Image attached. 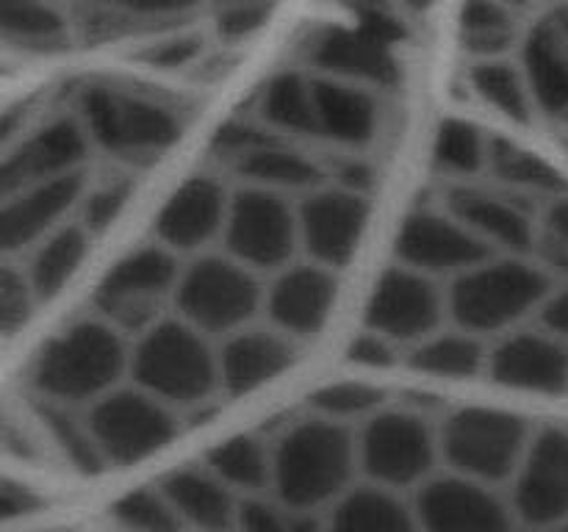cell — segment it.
<instances>
[{
    "label": "cell",
    "instance_id": "1",
    "mask_svg": "<svg viewBox=\"0 0 568 532\" xmlns=\"http://www.w3.org/2000/svg\"><path fill=\"white\" fill-rule=\"evenodd\" d=\"M358 432L311 416L272 443V497L292 508L327 513L358 482Z\"/></svg>",
    "mask_w": 568,
    "mask_h": 532
},
{
    "label": "cell",
    "instance_id": "2",
    "mask_svg": "<svg viewBox=\"0 0 568 532\" xmlns=\"http://www.w3.org/2000/svg\"><path fill=\"white\" fill-rule=\"evenodd\" d=\"M131 375V347L120 327L103 316L72 321L42 347L31 366V386L44 402L89 405L122 386Z\"/></svg>",
    "mask_w": 568,
    "mask_h": 532
},
{
    "label": "cell",
    "instance_id": "3",
    "mask_svg": "<svg viewBox=\"0 0 568 532\" xmlns=\"http://www.w3.org/2000/svg\"><path fill=\"white\" fill-rule=\"evenodd\" d=\"M555 291V277L530 255H491L475 269L464 272L447 288V308L455 327L486 338L488 332H510Z\"/></svg>",
    "mask_w": 568,
    "mask_h": 532
},
{
    "label": "cell",
    "instance_id": "4",
    "mask_svg": "<svg viewBox=\"0 0 568 532\" xmlns=\"http://www.w3.org/2000/svg\"><path fill=\"white\" fill-rule=\"evenodd\" d=\"M131 380L170 408H197L220 391L216 347L181 316H166L136 336L131 347Z\"/></svg>",
    "mask_w": 568,
    "mask_h": 532
},
{
    "label": "cell",
    "instance_id": "5",
    "mask_svg": "<svg viewBox=\"0 0 568 532\" xmlns=\"http://www.w3.org/2000/svg\"><path fill=\"white\" fill-rule=\"evenodd\" d=\"M78 120L89 142L116 158H153L181 139L183 120L148 92L92 83L78 98Z\"/></svg>",
    "mask_w": 568,
    "mask_h": 532
},
{
    "label": "cell",
    "instance_id": "6",
    "mask_svg": "<svg viewBox=\"0 0 568 532\" xmlns=\"http://www.w3.org/2000/svg\"><path fill=\"white\" fill-rule=\"evenodd\" d=\"M264 291L258 272L227 253H205L183 266L172 303L178 316L200 332L227 338L253 325L255 314L264 310Z\"/></svg>",
    "mask_w": 568,
    "mask_h": 532
},
{
    "label": "cell",
    "instance_id": "7",
    "mask_svg": "<svg viewBox=\"0 0 568 532\" xmlns=\"http://www.w3.org/2000/svg\"><path fill=\"white\" fill-rule=\"evenodd\" d=\"M536 427L519 413L494 408H460L438 430L442 463L469 480L505 488L514 480Z\"/></svg>",
    "mask_w": 568,
    "mask_h": 532
},
{
    "label": "cell",
    "instance_id": "8",
    "mask_svg": "<svg viewBox=\"0 0 568 532\" xmlns=\"http://www.w3.org/2000/svg\"><path fill=\"white\" fill-rule=\"evenodd\" d=\"M442 463L438 430L419 410H377L358 432V466L366 482L392 491L425 485Z\"/></svg>",
    "mask_w": 568,
    "mask_h": 532
},
{
    "label": "cell",
    "instance_id": "9",
    "mask_svg": "<svg viewBox=\"0 0 568 532\" xmlns=\"http://www.w3.org/2000/svg\"><path fill=\"white\" fill-rule=\"evenodd\" d=\"M178 280H181V264L178 255L161 247L159 242L128 253L94 294L98 316L120 327L122 332L142 336L148 327L164 319L161 308L175 299Z\"/></svg>",
    "mask_w": 568,
    "mask_h": 532
},
{
    "label": "cell",
    "instance_id": "10",
    "mask_svg": "<svg viewBox=\"0 0 568 532\" xmlns=\"http://www.w3.org/2000/svg\"><path fill=\"white\" fill-rule=\"evenodd\" d=\"M222 244L231 258L253 272H281L300 249L297 205L286 194L247 186L231 194Z\"/></svg>",
    "mask_w": 568,
    "mask_h": 532
},
{
    "label": "cell",
    "instance_id": "11",
    "mask_svg": "<svg viewBox=\"0 0 568 532\" xmlns=\"http://www.w3.org/2000/svg\"><path fill=\"white\" fill-rule=\"evenodd\" d=\"M89 430L109 466L161 452L181 432L178 410L139 386H120L89 408Z\"/></svg>",
    "mask_w": 568,
    "mask_h": 532
},
{
    "label": "cell",
    "instance_id": "12",
    "mask_svg": "<svg viewBox=\"0 0 568 532\" xmlns=\"http://www.w3.org/2000/svg\"><path fill=\"white\" fill-rule=\"evenodd\" d=\"M422 532H516L519 519L505 488L438 471L410 497Z\"/></svg>",
    "mask_w": 568,
    "mask_h": 532
},
{
    "label": "cell",
    "instance_id": "13",
    "mask_svg": "<svg viewBox=\"0 0 568 532\" xmlns=\"http://www.w3.org/2000/svg\"><path fill=\"white\" fill-rule=\"evenodd\" d=\"M514 513L527 530L549 532L568 519V430L538 427L508 482Z\"/></svg>",
    "mask_w": 568,
    "mask_h": 532
},
{
    "label": "cell",
    "instance_id": "14",
    "mask_svg": "<svg viewBox=\"0 0 568 532\" xmlns=\"http://www.w3.org/2000/svg\"><path fill=\"white\" fill-rule=\"evenodd\" d=\"M447 308V291L438 288V280L422 272L397 264L377 280L366 308V327L388 341L419 344L427 336L442 330Z\"/></svg>",
    "mask_w": 568,
    "mask_h": 532
},
{
    "label": "cell",
    "instance_id": "15",
    "mask_svg": "<svg viewBox=\"0 0 568 532\" xmlns=\"http://www.w3.org/2000/svg\"><path fill=\"white\" fill-rule=\"evenodd\" d=\"M369 222V200L342 186H320L297 203L300 249L314 264L342 269L358 249Z\"/></svg>",
    "mask_w": 568,
    "mask_h": 532
},
{
    "label": "cell",
    "instance_id": "16",
    "mask_svg": "<svg viewBox=\"0 0 568 532\" xmlns=\"http://www.w3.org/2000/svg\"><path fill=\"white\" fill-rule=\"evenodd\" d=\"M491 255L497 253L449 211H416L405 219L397 236L399 264L436 280L438 277L455 280Z\"/></svg>",
    "mask_w": 568,
    "mask_h": 532
},
{
    "label": "cell",
    "instance_id": "17",
    "mask_svg": "<svg viewBox=\"0 0 568 532\" xmlns=\"http://www.w3.org/2000/svg\"><path fill=\"white\" fill-rule=\"evenodd\" d=\"M231 194L214 175H192L183 181L155 216V242L175 255L205 249L225 233Z\"/></svg>",
    "mask_w": 568,
    "mask_h": 532
},
{
    "label": "cell",
    "instance_id": "18",
    "mask_svg": "<svg viewBox=\"0 0 568 532\" xmlns=\"http://www.w3.org/2000/svg\"><path fill=\"white\" fill-rule=\"evenodd\" d=\"M89 142L78 116H55L9 147L3 158V194L20 192L33 183L83 172Z\"/></svg>",
    "mask_w": 568,
    "mask_h": 532
},
{
    "label": "cell",
    "instance_id": "19",
    "mask_svg": "<svg viewBox=\"0 0 568 532\" xmlns=\"http://www.w3.org/2000/svg\"><path fill=\"white\" fill-rule=\"evenodd\" d=\"M336 269H327L314 260H300L275 272L264 291V314L275 330L300 341L325 327L336 305Z\"/></svg>",
    "mask_w": 568,
    "mask_h": 532
},
{
    "label": "cell",
    "instance_id": "20",
    "mask_svg": "<svg viewBox=\"0 0 568 532\" xmlns=\"http://www.w3.org/2000/svg\"><path fill=\"white\" fill-rule=\"evenodd\" d=\"M486 375L516 391L564 393L568 391V344L547 327L510 330L488 352Z\"/></svg>",
    "mask_w": 568,
    "mask_h": 532
},
{
    "label": "cell",
    "instance_id": "21",
    "mask_svg": "<svg viewBox=\"0 0 568 532\" xmlns=\"http://www.w3.org/2000/svg\"><path fill=\"white\" fill-rule=\"evenodd\" d=\"M447 211L480 236L494 253L532 255L538 242V225L530 208L516 194L458 183L447 194Z\"/></svg>",
    "mask_w": 568,
    "mask_h": 532
},
{
    "label": "cell",
    "instance_id": "22",
    "mask_svg": "<svg viewBox=\"0 0 568 532\" xmlns=\"http://www.w3.org/2000/svg\"><path fill=\"white\" fill-rule=\"evenodd\" d=\"M83 194H87L83 172L33 183V186L9 194L3 203V216H0V238H3L6 253L33 249L50 233L67 225L64 216L81 208Z\"/></svg>",
    "mask_w": 568,
    "mask_h": 532
},
{
    "label": "cell",
    "instance_id": "23",
    "mask_svg": "<svg viewBox=\"0 0 568 532\" xmlns=\"http://www.w3.org/2000/svg\"><path fill=\"white\" fill-rule=\"evenodd\" d=\"M305 61L314 66L316 75L369 89L394 86L399 78V64L388 44L377 33L355 28H322L311 37Z\"/></svg>",
    "mask_w": 568,
    "mask_h": 532
},
{
    "label": "cell",
    "instance_id": "24",
    "mask_svg": "<svg viewBox=\"0 0 568 532\" xmlns=\"http://www.w3.org/2000/svg\"><path fill=\"white\" fill-rule=\"evenodd\" d=\"M297 341L275 327L247 325L216 347L220 358V391L227 397L250 393L294 364Z\"/></svg>",
    "mask_w": 568,
    "mask_h": 532
},
{
    "label": "cell",
    "instance_id": "25",
    "mask_svg": "<svg viewBox=\"0 0 568 532\" xmlns=\"http://www.w3.org/2000/svg\"><path fill=\"white\" fill-rule=\"evenodd\" d=\"M314 81L316 133L342 147H366L381 127V103L375 89L338 81L327 75H311Z\"/></svg>",
    "mask_w": 568,
    "mask_h": 532
},
{
    "label": "cell",
    "instance_id": "26",
    "mask_svg": "<svg viewBox=\"0 0 568 532\" xmlns=\"http://www.w3.org/2000/svg\"><path fill=\"white\" fill-rule=\"evenodd\" d=\"M519 61L538 114L568 131V44L555 31L549 17H541L527 28Z\"/></svg>",
    "mask_w": 568,
    "mask_h": 532
},
{
    "label": "cell",
    "instance_id": "27",
    "mask_svg": "<svg viewBox=\"0 0 568 532\" xmlns=\"http://www.w3.org/2000/svg\"><path fill=\"white\" fill-rule=\"evenodd\" d=\"M170 502L175 504L178 515L186 530L194 532H233L239 524L242 497L227 488L209 466H192V469L172 471L161 482Z\"/></svg>",
    "mask_w": 568,
    "mask_h": 532
},
{
    "label": "cell",
    "instance_id": "28",
    "mask_svg": "<svg viewBox=\"0 0 568 532\" xmlns=\"http://www.w3.org/2000/svg\"><path fill=\"white\" fill-rule=\"evenodd\" d=\"M325 532H422L405 493L358 480L325 513Z\"/></svg>",
    "mask_w": 568,
    "mask_h": 532
},
{
    "label": "cell",
    "instance_id": "29",
    "mask_svg": "<svg viewBox=\"0 0 568 532\" xmlns=\"http://www.w3.org/2000/svg\"><path fill=\"white\" fill-rule=\"evenodd\" d=\"M521 14L499 0H464L458 14V42L471 61L510 59L525 42Z\"/></svg>",
    "mask_w": 568,
    "mask_h": 532
},
{
    "label": "cell",
    "instance_id": "30",
    "mask_svg": "<svg viewBox=\"0 0 568 532\" xmlns=\"http://www.w3.org/2000/svg\"><path fill=\"white\" fill-rule=\"evenodd\" d=\"M488 172L497 177L505 192L516 194L521 200L541 197L549 205L568 194V181L558 166L503 136H491Z\"/></svg>",
    "mask_w": 568,
    "mask_h": 532
},
{
    "label": "cell",
    "instance_id": "31",
    "mask_svg": "<svg viewBox=\"0 0 568 532\" xmlns=\"http://www.w3.org/2000/svg\"><path fill=\"white\" fill-rule=\"evenodd\" d=\"M261 125L270 127L275 136H316V105L314 81L303 70H283L266 81L258 94Z\"/></svg>",
    "mask_w": 568,
    "mask_h": 532
},
{
    "label": "cell",
    "instance_id": "32",
    "mask_svg": "<svg viewBox=\"0 0 568 532\" xmlns=\"http://www.w3.org/2000/svg\"><path fill=\"white\" fill-rule=\"evenodd\" d=\"M233 170L244 177L247 186L270 188L277 194H308L322 186V166L311 161L300 150L288 147L281 136L270 139L266 144L255 147L253 153L244 155Z\"/></svg>",
    "mask_w": 568,
    "mask_h": 532
},
{
    "label": "cell",
    "instance_id": "33",
    "mask_svg": "<svg viewBox=\"0 0 568 532\" xmlns=\"http://www.w3.org/2000/svg\"><path fill=\"white\" fill-rule=\"evenodd\" d=\"M0 31L22 53H55L70 44V20L55 0H0Z\"/></svg>",
    "mask_w": 568,
    "mask_h": 532
},
{
    "label": "cell",
    "instance_id": "34",
    "mask_svg": "<svg viewBox=\"0 0 568 532\" xmlns=\"http://www.w3.org/2000/svg\"><path fill=\"white\" fill-rule=\"evenodd\" d=\"M89 247H92V233L81 222H67L33 247L26 275L39 303L55 297L75 277Z\"/></svg>",
    "mask_w": 568,
    "mask_h": 532
},
{
    "label": "cell",
    "instance_id": "35",
    "mask_svg": "<svg viewBox=\"0 0 568 532\" xmlns=\"http://www.w3.org/2000/svg\"><path fill=\"white\" fill-rule=\"evenodd\" d=\"M466 81H469L471 94L494 114L519 122V125H530L536 116V103H532L530 83L521 70V61H471Z\"/></svg>",
    "mask_w": 568,
    "mask_h": 532
},
{
    "label": "cell",
    "instance_id": "36",
    "mask_svg": "<svg viewBox=\"0 0 568 532\" xmlns=\"http://www.w3.org/2000/svg\"><path fill=\"white\" fill-rule=\"evenodd\" d=\"M205 466L242 499L272 491V443L244 432L211 449Z\"/></svg>",
    "mask_w": 568,
    "mask_h": 532
},
{
    "label": "cell",
    "instance_id": "37",
    "mask_svg": "<svg viewBox=\"0 0 568 532\" xmlns=\"http://www.w3.org/2000/svg\"><path fill=\"white\" fill-rule=\"evenodd\" d=\"M488 352L483 336L455 327V330H438L427 336L425 341L410 347V366L425 375L449 377V380H464L486 371Z\"/></svg>",
    "mask_w": 568,
    "mask_h": 532
},
{
    "label": "cell",
    "instance_id": "38",
    "mask_svg": "<svg viewBox=\"0 0 568 532\" xmlns=\"http://www.w3.org/2000/svg\"><path fill=\"white\" fill-rule=\"evenodd\" d=\"M488 150H491V136L466 120H447L438 125L436 139H433V164L444 175L469 177L488 172Z\"/></svg>",
    "mask_w": 568,
    "mask_h": 532
},
{
    "label": "cell",
    "instance_id": "39",
    "mask_svg": "<svg viewBox=\"0 0 568 532\" xmlns=\"http://www.w3.org/2000/svg\"><path fill=\"white\" fill-rule=\"evenodd\" d=\"M39 419L44 421L50 441L59 449L64 463H70V469L81 471V474H98L109 466L98 441H94L92 430H89V421L78 419L75 408L44 402L39 408Z\"/></svg>",
    "mask_w": 568,
    "mask_h": 532
},
{
    "label": "cell",
    "instance_id": "40",
    "mask_svg": "<svg viewBox=\"0 0 568 532\" xmlns=\"http://www.w3.org/2000/svg\"><path fill=\"white\" fill-rule=\"evenodd\" d=\"M111 521L122 532H189L164 488H139L111 504Z\"/></svg>",
    "mask_w": 568,
    "mask_h": 532
},
{
    "label": "cell",
    "instance_id": "41",
    "mask_svg": "<svg viewBox=\"0 0 568 532\" xmlns=\"http://www.w3.org/2000/svg\"><path fill=\"white\" fill-rule=\"evenodd\" d=\"M236 532H325V513L292 508L272 493L242 499Z\"/></svg>",
    "mask_w": 568,
    "mask_h": 532
},
{
    "label": "cell",
    "instance_id": "42",
    "mask_svg": "<svg viewBox=\"0 0 568 532\" xmlns=\"http://www.w3.org/2000/svg\"><path fill=\"white\" fill-rule=\"evenodd\" d=\"M383 388L372 386L364 380H338L327 382L320 391L311 397V410L322 419L338 421V424H349V421L372 419L383 405Z\"/></svg>",
    "mask_w": 568,
    "mask_h": 532
},
{
    "label": "cell",
    "instance_id": "43",
    "mask_svg": "<svg viewBox=\"0 0 568 532\" xmlns=\"http://www.w3.org/2000/svg\"><path fill=\"white\" fill-rule=\"evenodd\" d=\"M203 0H83L87 11L109 31L111 25H131V22L175 20L192 14Z\"/></svg>",
    "mask_w": 568,
    "mask_h": 532
},
{
    "label": "cell",
    "instance_id": "44",
    "mask_svg": "<svg viewBox=\"0 0 568 532\" xmlns=\"http://www.w3.org/2000/svg\"><path fill=\"white\" fill-rule=\"evenodd\" d=\"M532 258L552 277L568 280V194L544 208V222L538 227Z\"/></svg>",
    "mask_w": 568,
    "mask_h": 532
},
{
    "label": "cell",
    "instance_id": "45",
    "mask_svg": "<svg viewBox=\"0 0 568 532\" xmlns=\"http://www.w3.org/2000/svg\"><path fill=\"white\" fill-rule=\"evenodd\" d=\"M277 0H214V31L225 42L258 33L270 22Z\"/></svg>",
    "mask_w": 568,
    "mask_h": 532
},
{
    "label": "cell",
    "instance_id": "46",
    "mask_svg": "<svg viewBox=\"0 0 568 532\" xmlns=\"http://www.w3.org/2000/svg\"><path fill=\"white\" fill-rule=\"evenodd\" d=\"M205 39L197 31H178L144 44L139 59L155 70H186L203 55Z\"/></svg>",
    "mask_w": 568,
    "mask_h": 532
},
{
    "label": "cell",
    "instance_id": "47",
    "mask_svg": "<svg viewBox=\"0 0 568 532\" xmlns=\"http://www.w3.org/2000/svg\"><path fill=\"white\" fill-rule=\"evenodd\" d=\"M37 303L39 299L28 283L26 269L6 266L3 277H0V325H3L6 336H14L20 327L28 325Z\"/></svg>",
    "mask_w": 568,
    "mask_h": 532
},
{
    "label": "cell",
    "instance_id": "48",
    "mask_svg": "<svg viewBox=\"0 0 568 532\" xmlns=\"http://www.w3.org/2000/svg\"><path fill=\"white\" fill-rule=\"evenodd\" d=\"M128 197H131V183L128 181H109L103 186L92 188L81 200V225L92 236L94 233H103L120 216V211L125 208Z\"/></svg>",
    "mask_w": 568,
    "mask_h": 532
},
{
    "label": "cell",
    "instance_id": "49",
    "mask_svg": "<svg viewBox=\"0 0 568 532\" xmlns=\"http://www.w3.org/2000/svg\"><path fill=\"white\" fill-rule=\"evenodd\" d=\"M347 358L349 364L364 366V369H386V366H392L397 360V344L366 327L361 336L353 338V344L347 349Z\"/></svg>",
    "mask_w": 568,
    "mask_h": 532
},
{
    "label": "cell",
    "instance_id": "50",
    "mask_svg": "<svg viewBox=\"0 0 568 532\" xmlns=\"http://www.w3.org/2000/svg\"><path fill=\"white\" fill-rule=\"evenodd\" d=\"M538 319H541V327H547L549 332L568 344V280H564V286H555Z\"/></svg>",
    "mask_w": 568,
    "mask_h": 532
},
{
    "label": "cell",
    "instance_id": "51",
    "mask_svg": "<svg viewBox=\"0 0 568 532\" xmlns=\"http://www.w3.org/2000/svg\"><path fill=\"white\" fill-rule=\"evenodd\" d=\"M338 183L336 186L349 188L355 194H369V188L375 186V172L366 161H344L336 172Z\"/></svg>",
    "mask_w": 568,
    "mask_h": 532
},
{
    "label": "cell",
    "instance_id": "52",
    "mask_svg": "<svg viewBox=\"0 0 568 532\" xmlns=\"http://www.w3.org/2000/svg\"><path fill=\"white\" fill-rule=\"evenodd\" d=\"M0 502H3V513L11 519L14 513H28V510H33L37 499L31 497V491H28L26 485L6 482L3 491H0Z\"/></svg>",
    "mask_w": 568,
    "mask_h": 532
},
{
    "label": "cell",
    "instance_id": "53",
    "mask_svg": "<svg viewBox=\"0 0 568 532\" xmlns=\"http://www.w3.org/2000/svg\"><path fill=\"white\" fill-rule=\"evenodd\" d=\"M547 17H549V20H552L555 31L560 33V39H564V42L568 44V0H564V3H560L558 9L549 11Z\"/></svg>",
    "mask_w": 568,
    "mask_h": 532
},
{
    "label": "cell",
    "instance_id": "54",
    "mask_svg": "<svg viewBox=\"0 0 568 532\" xmlns=\"http://www.w3.org/2000/svg\"><path fill=\"white\" fill-rule=\"evenodd\" d=\"M399 3L408 6L410 11H416V14H419V11H427V9H430V6L436 3V0H399Z\"/></svg>",
    "mask_w": 568,
    "mask_h": 532
},
{
    "label": "cell",
    "instance_id": "55",
    "mask_svg": "<svg viewBox=\"0 0 568 532\" xmlns=\"http://www.w3.org/2000/svg\"><path fill=\"white\" fill-rule=\"evenodd\" d=\"M499 3H505L508 9H514L516 14H525V11L532 6V0H499Z\"/></svg>",
    "mask_w": 568,
    "mask_h": 532
},
{
    "label": "cell",
    "instance_id": "56",
    "mask_svg": "<svg viewBox=\"0 0 568 532\" xmlns=\"http://www.w3.org/2000/svg\"><path fill=\"white\" fill-rule=\"evenodd\" d=\"M549 532H568V519H566V521H560V524L555 526V530H549Z\"/></svg>",
    "mask_w": 568,
    "mask_h": 532
},
{
    "label": "cell",
    "instance_id": "57",
    "mask_svg": "<svg viewBox=\"0 0 568 532\" xmlns=\"http://www.w3.org/2000/svg\"><path fill=\"white\" fill-rule=\"evenodd\" d=\"M516 532H541V530H527V526H519V530Z\"/></svg>",
    "mask_w": 568,
    "mask_h": 532
},
{
    "label": "cell",
    "instance_id": "58",
    "mask_svg": "<svg viewBox=\"0 0 568 532\" xmlns=\"http://www.w3.org/2000/svg\"><path fill=\"white\" fill-rule=\"evenodd\" d=\"M233 532H236V530H233Z\"/></svg>",
    "mask_w": 568,
    "mask_h": 532
}]
</instances>
